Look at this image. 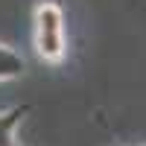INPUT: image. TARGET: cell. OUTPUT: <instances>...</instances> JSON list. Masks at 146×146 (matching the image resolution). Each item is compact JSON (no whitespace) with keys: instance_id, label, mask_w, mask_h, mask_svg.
I'll use <instances>...</instances> for the list:
<instances>
[{"instance_id":"cell-1","label":"cell","mask_w":146,"mask_h":146,"mask_svg":"<svg viewBox=\"0 0 146 146\" xmlns=\"http://www.w3.org/2000/svg\"><path fill=\"white\" fill-rule=\"evenodd\" d=\"M35 47L47 62L64 56V15L53 0H44L35 12Z\"/></svg>"}]
</instances>
